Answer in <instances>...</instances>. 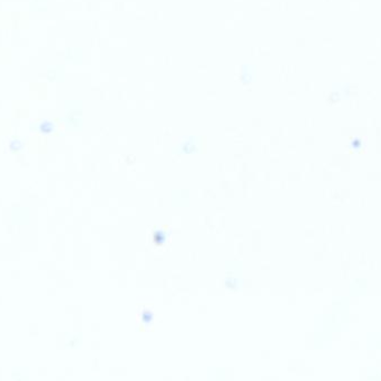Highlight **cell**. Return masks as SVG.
Masks as SVG:
<instances>
[{"label":"cell","instance_id":"cell-1","mask_svg":"<svg viewBox=\"0 0 381 381\" xmlns=\"http://www.w3.org/2000/svg\"><path fill=\"white\" fill-rule=\"evenodd\" d=\"M13 381H29L28 368H14L12 374Z\"/></svg>","mask_w":381,"mask_h":381}]
</instances>
